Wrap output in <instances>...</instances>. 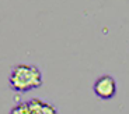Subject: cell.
<instances>
[{
  "mask_svg": "<svg viewBox=\"0 0 129 114\" xmlns=\"http://www.w3.org/2000/svg\"><path fill=\"white\" fill-rule=\"evenodd\" d=\"M44 76L38 66L28 63H18L9 74V85L16 92H29L42 85Z\"/></svg>",
  "mask_w": 129,
  "mask_h": 114,
  "instance_id": "obj_1",
  "label": "cell"
},
{
  "mask_svg": "<svg viewBox=\"0 0 129 114\" xmlns=\"http://www.w3.org/2000/svg\"><path fill=\"white\" fill-rule=\"evenodd\" d=\"M10 114H32V113L28 107V103H20L10 110Z\"/></svg>",
  "mask_w": 129,
  "mask_h": 114,
  "instance_id": "obj_4",
  "label": "cell"
},
{
  "mask_svg": "<svg viewBox=\"0 0 129 114\" xmlns=\"http://www.w3.org/2000/svg\"><path fill=\"white\" fill-rule=\"evenodd\" d=\"M27 103H28V107L32 114H59L55 106L46 103L41 99H31Z\"/></svg>",
  "mask_w": 129,
  "mask_h": 114,
  "instance_id": "obj_3",
  "label": "cell"
},
{
  "mask_svg": "<svg viewBox=\"0 0 129 114\" xmlns=\"http://www.w3.org/2000/svg\"><path fill=\"white\" fill-rule=\"evenodd\" d=\"M93 92L101 100L112 99L116 95V81L112 75L104 74L98 76L93 84Z\"/></svg>",
  "mask_w": 129,
  "mask_h": 114,
  "instance_id": "obj_2",
  "label": "cell"
}]
</instances>
